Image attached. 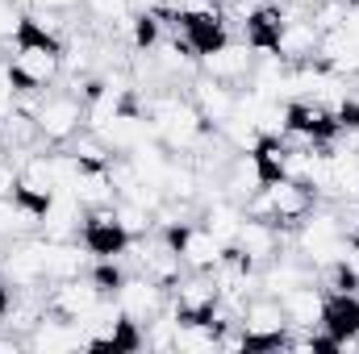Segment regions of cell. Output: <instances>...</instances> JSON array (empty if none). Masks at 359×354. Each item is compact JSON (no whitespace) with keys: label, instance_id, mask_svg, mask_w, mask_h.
<instances>
[{"label":"cell","instance_id":"1","mask_svg":"<svg viewBox=\"0 0 359 354\" xmlns=\"http://www.w3.org/2000/svg\"><path fill=\"white\" fill-rule=\"evenodd\" d=\"M8 67H13L17 88H55L63 80V42L21 21V38L8 50Z\"/></svg>","mask_w":359,"mask_h":354},{"label":"cell","instance_id":"2","mask_svg":"<svg viewBox=\"0 0 359 354\" xmlns=\"http://www.w3.org/2000/svg\"><path fill=\"white\" fill-rule=\"evenodd\" d=\"M46 138V146H63L72 142L84 125H88V108H84V92L76 88H46L38 96L34 113H29Z\"/></svg>","mask_w":359,"mask_h":354},{"label":"cell","instance_id":"3","mask_svg":"<svg viewBox=\"0 0 359 354\" xmlns=\"http://www.w3.org/2000/svg\"><path fill=\"white\" fill-rule=\"evenodd\" d=\"M113 300H117V309L126 313V321H134V325L155 321V317L172 304L168 283H159V279H151V275H142V271H130V275L117 283Z\"/></svg>","mask_w":359,"mask_h":354},{"label":"cell","instance_id":"4","mask_svg":"<svg viewBox=\"0 0 359 354\" xmlns=\"http://www.w3.org/2000/svg\"><path fill=\"white\" fill-rule=\"evenodd\" d=\"M243 334H247V342H251V351H276L280 346V338L288 334V317H284V304L276 300V296H264V292H255L251 300H247V309H243Z\"/></svg>","mask_w":359,"mask_h":354},{"label":"cell","instance_id":"5","mask_svg":"<svg viewBox=\"0 0 359 354\" xmlns=\"http://www.w3.org/2000/svg\"><path fill=\"white\" fill-rule=\"evenodd\" d=\"M318 42H322V29L309 21V13L297 8V4H288V17H284V25H280V34H276L271 50H276L288 67H301V63H313V59H318Z\"/></svg>","mask_w":359,"mask_h":354},{"label":"cell","instance_id":"6","mask_svg":"<svg viewBox=\"0 0 359 354\" xmlns=\"http://www.w3.org/2000/svg\"><path fill=\"white\" fill-rule=\"evenodd\" d=\"M168 296H172L176 317H184V321H209V313L217 304V279H213V271H188L184 267V275L168 288Z\"/></svg>","mask_w":359,"mask_h":354},{"label":"cell","instance_id":"7","mask_svg":"<svg viewBox=\"0 0 359 354\" xmlns=\"http://www.w3.org/2000/svg\"><path fill=\"white\" fill-rule=\"evenodd\" d=\"M251 67H255V46L247 42V38H226V42H217L213 50H205L201 55V76H209V80H222V84H247V76H251Z\"/></svg>","mask_w":359,"mask_h":354},{"label":"cell","instance_id":"8","mask_svg":"<svg viewBox=\"0 0 359 354\" xmlns=\"http://www.w3.org/2000/svg\"><path fill=\"white\" fill-rule=\"evenodd\" d=\"M284 242H288V229H280L276 221H264V217H247V213H243V225H238V234H234L230 250H238L247 263L264 267V263H271V259L284 250Z\"/></svg>","mask_w":359,"mask_h":354},{"label":"cell","instance_id":"9","mask_svg":"<svg viewBox=\"0 0 359 354\" xmlns=\"http://www.w3.org/2000/svg\"><path fill=\"white\" fill-rule=\"evenodd\" d=\"M168 234H172V242H176V250L188 271H213V267L222 263V255L230 250L205 221H188L180 229H168Z\"/></svg>","mask_w":359,"mask_h":354},{"label":"cell","instance_id":"10","mask_svg":"<svg viewBox=\"0 0 359 354\" xmlns=\"http://www.w3.org/2000/svg\"><path fill=\"white\" fill-rule=\"evenodd\" d=\"M109 292L92 279L88 271L84 275H72V279H55L50 283V313L67 317V321H80L84 313H92Z\"/></svg>","mask_w":359,"mask_h":354},{"label":"cell","instance_id":"11","mask_svg":"<svg viewBox=\"0 0 359 354\" xmlns=\"http://www.w3.org/2000/svg\"><path fill=\"white\" fill-rule=\"evenodd\" d=\"M84 204L67 192V187H59L50 200H46V208H42V238H50V242H76L80 234H84Z\"/></svg>","mask_w":359,"mask_h":354},{"label":"cell","instance_id":"12","mask_svg":"<svg viewBox=\"0 0 359 354\" xmlns=\"http://www.w3.org/2000/svg\"><path fill=\"white\" fill-rule=\"evenodd\" d=\"M25 346L38 354H63V351H88V338L76 321L59 313H42V321L25 334Z\"/></svg>","mask_w":359,"mask_h":354},{"label":"cell","instance_id":"13","mask_svg":"<svg viewBox=\"0 0 359 354\" xmlns=\"http://www.w3.org/2000/svg\"><path fill=\"white\" fill-rule=\"evenodd\" d=\"M84 246H88L96 259H117L121 250H126V229L117 225V213H113V204L109 208H88L84 213Z\"/></svg>","mask_w":359,"mask_h":354},{"label":"cell","instance_id":"14","mask_svg":"<svg viewBox=\"0 0 359 354\" xmlns=\"http://www.w3.org/2000/svg\"><path fill=\"white\" fill-rule=\"evenodd\" d=\"M188 96L192 104L201 108V117L209 121V129H217L234 108H238V88L234 84H222V80H209V76H196L188 84Z\"/></svg>","mask_w":359,"mask_h":354},{"label":"cell","instance_id":"15","mask_svg":"<svg viewBox=\"0 0 359 354\" xmlns=\"http://www.w3.org/2000/svg\"><path fill=\"white\" fill-rule=\"evenodd\" d=\"M222 192H226V200H234V204H247L264 183V167H259V159H255V150H234V159H230V167L222 171Z\"/></svg>","mask_w":359,"mask_h":354},{"label":"cell","instance_id":"16","mask_svg":"<svg viewBox=\"0 0 359 354\" xmlns=\"http://www.w3.org/2000/svg\"><path fill=\"white\" fill-rule=\"evenodd\" d=\"M284 304V317H288V330H322V317H326V292L309 279L301 288H292L288 296H280Z\"/></svg>","mask_w":359,"mask_h":354},{"label":"cell","instance_id":"17","mask_svg":"<svg viewBox=\"0 0 359 354\" xmlns=\"http://www.w3.org/2000/svg\"><path fill=\"white\" fill-rule=\"evenodd\" d=\"M313 63H322L326 71H334V76H343V80H359V38H351L347 29L322 34Z\"/></svg>","mask_w":359,"mask_h":354},{"label":"cell","instance_id":"18","mask_svg":"<svg viewBox=\"0 0 359 354\" xmlns=\"http://www.w3.org/2000/svg\"><path fill=\"white\" fill-rule=\"evenodd\" d=\"M38 229H42V208H34L17 192L13 196H0V238L4 242H21V238H29Z\"/></svg>","mask_w":359,"mask_h":354},{"label":"cell","instance_id":"19","mask_svg":"<svg viewBox=\"0 0 359 354\" xmlns=\"http://www.w3.org/2000/svg\"><path fill=\"white\" fill-rule=\"evenodd\" d=\"M63 146H67L84 167H109V163L117 159V155H113V146L104 142V134H100V129H88V125H84L72 142H63Z\"/></svg>","mask_w":359,"mask_h":354},{"label":"cell","instance_id":"20","mask_svg":"<svg viewBox=\"0 0 359 354\" xmlns=\"http://www.w3.org/2000/svg\"><path fill=\"white\" fill-rule=\"evenodd\" d=\"M21 21H25V8L17 0H0V50L8 55L21 38Z\"/></svg>","mask_w":359,"mask_h":354},{"label":"cell","instance_id":"21","mask_svg":"<svg viewBox=\"0 0 359 354\" xmlns=\"http://www.w3.org/2000/svg\"><path fill=\"white\" fill-rule=\"evenodd\" d=\"M21 346H25V338H17V334H8V330L0 334V354H17Z\"/></svg>","mask_w":359,"mask_h":354},{"label":"cell","instance_id":"22","mask_svg":"<svg viewBox=\"0 0 359 354\" xmlns=\"http://www.w3.org/2000/svg\"><path fill=\"white\" fill-rule=\"evenodd\" d=\"M4 309H8V283H4V275H0V317H4Z\"/></svg>","mask_w":359,"mask_h":354}]
</instances>
